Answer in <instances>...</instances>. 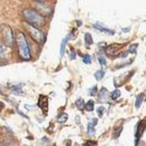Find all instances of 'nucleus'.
<instances>
[{
	"label": "nucleus",
	"instance_id": "obj_1",
	"mask_svg": "<svg viewBox=\"0 0 146 146\" xmlns=\"http://www.w3.org/2000/svg\"><path fill=\"white\" fill-rule=\"evenodd\" d=\"M23 17H25V20L27 21V23H31V25L38 27V28L46 25L44 17L41 15L38 11H35L33 8H27L23 11Z\"/></svg>",
	"mask_w": 146,
	"mask_h": 146
},
{
	"label": "nucleus",
	"instance_id": "obj_2",
	"mask_svg": "<svg viewBox=\"0 0 146 146\" xmlns=\"http://www.w3.org/2000/svg\"><path fill=\"white\" fill-rule=\"evenodd\" d=\"M15 41L18 44V50H19V55L22 60H31V49L28 42L26 40V36L22 32H18L17 36H15Z\"/></svg>",
	"mask_w": 146,
	"mask_h": 146
},
{
	"label": "nucleus",
	"instance_id": "obj_3",
	"mask_svg": "<svg viewBox=\"0 0 146 146\" xmlns=\"http://www.w3.org/2000/svg\"><path fill=\"white\" fill-rule=\"evenodd\" d=\"M26 28H27V31H28V33H29V35H31V38H32L34 41H36V42L40 43V44H43V43H44L46 36H44V34H43L38 27L31 25V23H27Z\"/></svg>",
	"mask_w": 146,
	"mask_h": 146
},
{
	"label": "nucleus",
	"instance_id": "obj_4",
	"mask_svg": "<svg viewBox=\"0 0 146 146\" xmlns=\"http://www.w3.org/2000/svg\"><path fill=\"white\" fill-rule=\"evenodd\" d=\"M1 33H3V38H4V43L8 47H12V44H13V33H12L11 27L3 25Z\"/></svg>",
	"mask_w": 146,
	"mask_h": 146
},
{
	"label": "nucleus",
	"instance_id": "obj_5",
	"mask_svg": "<svg viewBox=\"0 0 146 146\" xmlns=\"http://www.w3.org/2000/svg\"><path fill=\"white\" fill-rule=\"evenodd\" d=\"M121 44H117V43H115V44H111V46H109V47H106V49H105V53H106V55L109 56V57H111V58H115V57H117V52L119 50V49H121Z\"/></svg>",
	"mask_w": 146,
	"mask_h": 146
},
{
	"label": "nucleus",
	"instance_id": "obj_6",
	"mask_svg": "<svg viewBox=\"0 0 146 146\" xmlns=\"http://www.w3.org/2000/svg\"><path fill=\"white\" fill-rule=\"evenodd\" d=\"M9 53H11L9 47L6 46L5 43H0V60L6 61L9 56Z\"/></svg>",
	"mask_w": 146,
	"mask_h": 146
},
{
	"label": "nucleus",
	"instance_id": "obj_7",
	"mask_svg": "<svg viewBox=\"0 0 146 146\" xmlns=\"http://www.w3.org/2000/svg\"><path fill=\"white\" fill-rule=\"evenodd\" d=\"M38 106L42 110V112H43V115H47V110H48V98L46 96H43V95H41L40 97H39V103H38Z\"/></svg>",
	"mask_w": 146,
	"mask_h": 146
},
{
	"label": "nucleus",
	"instance_id": "obj_8",
	"mask_svg": "<svg viewBox=\"0 0 146 146\" xmlns=\"http://www.w3.org/2000/svg\"><path fill=\"white\" fill-rule=\"evenodd\" d=\"M145 129H146V118H145L144 120H141L140 123L138 124V126H137V131H136V139H137V140H136V144L138 143V139L143 136Z\"/></svg>",
	"mask_w": 146,
	"mask_h": 146
},
{
	"label": "nucleus",
	"instance_id": "obj_9",
	"mask_svg": "<svg viewBox=\"0 0 146 146\" xmlns=\"http://www.w3.org/2000/svg\"><path fill=\"white\" fill-rule=\"evenodd\" d=\"M109 97H110V94L108 92V90L105 88H102V90L100 91V95H98V98L101 102H105Z\"/></svg>",
	"mask_w": 146,
	"mask_h": 146
},
{
	"label": "nucleus",
	"instance_id": "obj_10",
	"mask_svg": "<svg viewBox=\"0 0 146 146\" xmlns=\"http://www.w3.org/2000/svg\"><path fill=\"white\" fill-rule=\"evenodd\" d=\"M94 27H95L96 29H98V31L103 32V33H106V34H110V35H113V34H115V31H111V29H108V28H105L104 26L100 25V23H95V25H94Z\"/></svg>",
	"mask_w": 146,
	"mask_h": 146
},
{
	"label": "nucleus",
	"instance_id": "obj_11",
	"mask_svg": "<svg viewBox=\"0 0 146 146\" xmlns=\"http://www.w3.org/2000/svg\"><path fill=\"white\" fill-rule=\"evenodd\" d=\"M144 100H145V95L144 94H139V96L137 97V100H136V109H139L141 106Z\"/></svg>",
	"mask_w": 146,
	"mask_h": 146
},
{
	"label": "nucleus",
	"instance_id": "obj_12",
	"mask_svg": "<svg viewBox=\"0 0 146 146\" xmlns=\"http://www.w3.org/2000/svg\"><path fill=\"white\" fill-rule=\"evenodd\" d=\"M97 124V119L95 118V119H92V120H90V123H89V125H88V132L90 133V135H91V133H92V135H94V133H95V129H94V126Z\"/></svg>",
	"mask_w": 146,
	"mask_h": 146
},
{
	"label": "nucleus",
	"instance_id": "obj_13",
	"mask_svg": "<svg viewBox=\"0 0 146 146\" xmlns=\"http://www.w3.org/2000/svg\"><path fill=\"white\" fill-rule=\"evenodd\" d=\"M104 74H105V72H104V70H97L96 72H95V78L97 80V81H102L103 80V77H104Z\"/></svg>",
	"mask_w": 146,
	"mask_h": 146
},
{
	"label": "nucleus",
	"instance_id": "obj_14",
	"mask_svg": "<svg viewBox=\"0 0 146 146\" xmlns=\"http://www.w3.org/2000/svg\"><path fill=\"white\" fill-rule=\"evenodd\" d=\"M76 106H77V109L78 110H83L84 108H86V104H84V101H83V98H78L77 101H76Z\"/></svg>",
	"mask_w": 146,
	"mask_h": 146
},
{
	"label": "nucleus",
	"instance_id": "obj_15",
	"mask_svg": "<svg viewBox=\"0 0 146 146\" xmlns=\"http://www.w3.org/2000/svg\"><path fill=\"white\" fill-rule=\"evenodd\" d=\"M119 97H120V90H117V89H116V90H113V91L110 94V98L113 100V101L117 100V98H119Z\"/></svg>",
	"mask_w": 146,
	"mask_h": 146
},
{
	"label": "nucleus",
	"instance_id": "obj_16",
	"mask_svg": "<svg viewBox=\"0 0 146 146\" xmlns=\"http://www.w3.org/2000/svg\"><path fill=\"white\" fill-rule=\"evenodd\" d=\"M84 40H86V43H87V46H90V44H92V38H91V35L89 34V33H86L84 34Z\"/></svg>",
	"mask_w": 146,
	"mask_h": 146
},
{
	"label": "nucleus",
	"instance_id": "obj_17",
	"mask_svg": "<svg viewBox=\"0 0 146 146\" xmlns=\"http://www.w3.org/2000/svg\"><path fill=\"white\" fill-rule=\"evenodd\" d=\"M94 106H95V102H94V101H89V102L86 104V108H84V110L92 111V110H94Z\"/></svg>",
	"mask_w": 146,
	"mask_h": 146
},
{
	"label": "nucleus",
	"instance_id": "obj_18",
	"mask_svg": "<svg viewBox=\"0 0 146 146\" xmlns=\"http://www.w3.org/2000/svg\"><path fill=\"white\" fill-rule=\"evenodd\" d=\"M67 119H68V115L67 113H61L57 117V121H58V123H64V121H67Z\"/></svg>",
	"mask_w": 146,
	"mask_h": 146
},
{
	"label": "nucleus",
	"instance_id": "obj_19",
	"mask_svg": "<svg viewBox=\"0 0 146 146\" xmlns=\"http://www.w3.org/2000/svg\"><path fill=\"white\" fill-rule=\"evenodd\" d=\"M70 39V35H68V36H66V39L62 41V44H61V55H63V52H64V47H66V44H67V42H68V40Z\"/></svg>",
	"mask_w": 146,
	"mask_h": 146
},
{
	"label": "nucleus",
	"instance_id": "obj_20",
	"mask_svg": "<svg viewBox=\"0 0 146 146\" xmlns=\"http://www.w3.org/2000/svg\"><path fill=\"white\" fill-rule=\"evenodd\" d=\"M82 60H83V63H86V64H90L91 63V56L90 55H83L82 56Z\"/></svg>",
	"mask_w": 146,
	"mask_h": 146
},
{
	"label": "nucleus",
	"instance_id": "obj_21",
	"mask_svg": "<svg viewBox=\"0 0 146 146\" xmlns=\"http://www.w3.org/2000/svg\"><path fill=\"white\" fill-rule=\"evenodd\" d=\"M9 88H11L12 90H13L14 92H18L19 95H21V94H22V91H21V84H19V86H15V87H12V86H11Z\"/></svg>",
	"mask_w": 146,
	"mask_h": 146
},
{
	"label": "nucleus",
	"instance_id": "obj_22",
	"mask_svg": "<svg viewBox=\"0 0 146 146\" xmlns=\"http://www.w3.org/2000/svg\"><path fill=\"white\" fill-rule=\"evenodd\" d=\"M98 61H100V63H101L102 66H105V64H106V61H105V57H104L103 54L98 56Z\"/></svg>",
	"mask_w": 146,
	"mask_h": 146
},
{
	"label": "nucleus",
	"instance_id": "obj_23",
	"mask_svg": "<svg viewBox=\"0 0 146 146\" xmlns=\"http://www.w3.org/2000/svg\"><path fill=\"white\" fill-rule=\"evenodd\" d=\"M137 47H138V44H132V46H130V48H129V52H130V53H136V50H137Z\"/></svg>",
	"mask_w": 146,
	"mask_h": 146
},
{
	"label": "nucleus",
	"instance_id": "obj_24",
	"mask_svg": "<svg viewBox=\"0 0 146 146\" xmlns=\"http://www.w3.org/2000/svg\"><path fill=\"white\" fill-rule=\"evenodd\" d=\"M89 95H97V87H94L89 90Z\"/></svg>",
	"mask_w": 146,
	"mask_h": 146
},
{
	"label": "nucleus",
	"instance_id": "obj_25",
	"mask_svg": "<svg viewBox=\"0 0 146 146\" xmlns=\"http://www.w3.org/2000/svg\"><path fill=\"white\" fill-rule=\"evenodd\" d=\"M116 131H117V132H116V133H115V135H113V138H118V136H119V133L121 132V127H118V129H117Z\"/></svg>",
	"mask_w": 146,
	"mask_h": 146
},
{
	"label": "nucleus",
	"instance_id": "obj_26",
	"mask_svg": "<svg viewBox=\"0 0 146 146\" xmlns=\"http://www.w3.org/2000/svg\"><path fill=\"white\" fill-rule=\"evenodd\" d=\"M97 111H98V116L100 117H102L104 115V109L103 108H98V110H97Z\"/></svg>",
	"mask_w": 146,
	"mask_h": 146
},
{
	"label": "nucleus",
	"instance_id": "obj_27",
	"mask_svg": "<svg viewBox=\"0 0 146 146\" xmlns=\"http://www.w3.org/2000/svg\"><path fill=\"white\" fill-rule=\"evenodd\" d=\"M75 55H76V54H75V52H74V50H71V53H70V58H71V60H74V58L76 57Z\"/></svg>",
	"mask_w": 146,
	"mask_h": 146
},
{
	"label": "nucleus",
	"instance_id": "obj_28",
	"mask_svg": "<svg viewBox=\"0 0 146 146\" xmlns=\"http://www.w3.org/2000/svg\"><path fill=\"white\" fill-rule=\"evenodd\" d=\"M130 29H131V28H125V29H123V32H124V33H127V32H130Z\"/></svg>",
	"mask_w": 146,
	"mask_h": 146
},
{
	"label": "nucleus",
	"instance_id": "obj_29",
	"mask_svg": "<svg viewBox=\"0 0 146 146\" xmlns=\"http://www.w3.org/2000/svg\"><path fill=\"white\" fill-rule=\"evenodd\" d=\"M34 1H39V3H43V0H34Z\"/></svg>",
	"mask_w": 146,
	"mask_h": 146
},
{
	"label": "nucleus",
	"instance_id": "obj_30",
	"mask_svg": "<svg viewBox=\"0 0 146 146\" xmlns=\"http://www.w3.org/2000/svg\"><path fill=\"white\" fill-rule=\"evenodd\" d=\"M0 92H1V86H0Z\"/></svg>",
	"mask_w": 146,
	"mask_h": 146
}]
</instances>
